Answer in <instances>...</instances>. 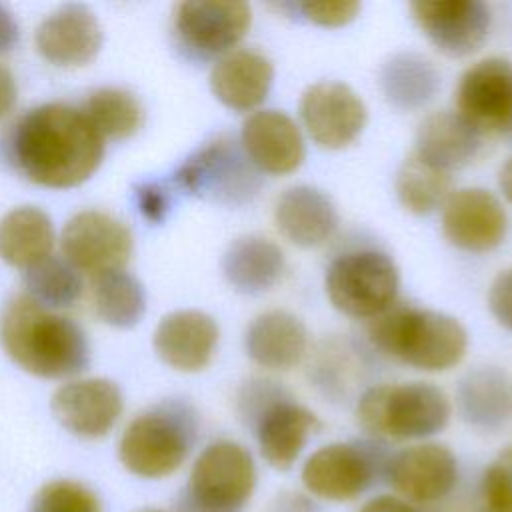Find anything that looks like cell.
I'll return each instance as SVG.
<instances>
[{
  "label": "cell",
  "mask_w": 512,
  "mask_h": 512,
  "mask_svg": "<svg viewBox=\"0 0 512 512\" xmlns=\"http://www.w3.org/2000/svg\"><path fill=\"white\" fill-rule=\"evenodd\" d=\"M4 156L26 180L46 188L86 182L104 158V138L84 110L50 102L22 114L4 138Z\"/></svg>",
  "instance_id": "6da1fadb"
},
{
  "label": "cell",
  "mask_w": 512,
  "mask_h": 512,
  "mask_svg": "<svg viewBox=\"0 0 512 512\" xmlns=\"http://www.w3.org/2000/svg\"><path fill=\"white\" fill-rule=\"evenodd\" d=\"M0 336L12 362L40 378H68L90 364L84 330L72 318L40 306L26 294L6 304Z\"/></svg>",
  "instance_id": "7a4b0ae2"
},
{
  "label": "cell",
  "mask_w": 512,
  "mask_h": 512,
  "mask_svg": "<svg viewBox=\"0 0 512 512\" xmlns=\"http://www.w3.org/2000/svg\"><path fill=\"white\" fill-rule=\"evenodd\" d=\"M368 338L382 354L424 372L454 368L466 354V328L444 312L394 302L370 318Z\"/></svg>",
  "instance_id": "3957f363"
},
{
  "label": "cell",
  "mask_w": 512,
  "mask_h": 512,
  "mask_svg": "<svg viewBox=\"0 0 512 512\" xmlns=\"http://www.w3.org/2000/svg\"><path fill=\"white\" fill-rule=\"evenodd\" d=\"M236 404L240 420L258 440L260 454L276 470L292 468L308 438L320 430L318 416L274 380L244 382Z\"/></svg>",
  "instance_id": "277c9868"
},
{
  "label": "cell",
  "mask_w": 512,
  "mask_h": 512,
  "mask_svg": "<svg viewBox=\"0 0 512 512\" xmlns=\"http://www.w3.org/2000/svg\"><path fill=\"white\" fill-rule=\"evenodd\" d=\"M450 400L430 382L376 384L364 390L356 418L374 440H422L442 432L450 420Z\"/></svg>",
  "instance_id": "5b68a950"
},
{
  "label": "cell",
  "mask_w": 512,
  "mask_h": 512,
  "mask_svg": "<svg viewBox=\"0 0 512 512\" xmlns=\"http://www.w3.org/2000/svg\"><path fill=\"white\" fill-rule=\"evenodd\" d=\"M196 434V410L184 400H164L126 426L118 456L124 468L140 478H164L184 464Z\"/></svg>",
  "instance_id": "8992f818"
},
{
  "label": "cell",
  "mask_w": 512,
  "mask_h": 512,
  "mask_svg": "<svg viewBox=\"0 0 512 512\" xmlns=\"http://www.w3.org/2000/svg\"><path fill=\"white\" fill-rule=\"evenodd\" d=\"M174 184L196 198L236 208L254 200L262 178L240 140L218 134L178 166Z\"/></svg>",
  "instance_id": "52a82bcc"
},
{
  "label": "cell",
  "mask_w": 512,
  "mask_h": 512,
  "mask_svg": "<svg viewBox=\"0 0 512 512\" xmlns=\"http://www.w3.org/2000/svg\"><path fill=\"white\" fill-rule=\"evenodd\" d=\"M256 488V464L238 442L216 440L196 458L178 496V512H244Z\"/></svg>",
  "instance_id": "ba28073f"
},
{
  "label": "cell",
  "mask_w": 512,
  "mask_h": 512,
  "mask_svg": "<svg viewBox=\"0 0 512 512\" xmlns=\"http://www.w3.org/2000/svg\"><path fill=\"white\" fill-rule=\"evenodd\" d=\"M330 304L350 318H374L396 302L400 272L392 256L376 248L342 252L326 268Z\"/></svg>",
  "instance_id": "9c48e42d"
},
{
  "label": "cell",
  "mask_w": 512,
  "mask_h": 512,
  "mask_svg": "<svg viewBox=\"0 0 512 512\" xmlns=\"http://www.w3.org/2000/svg\"><path fill=\"white\" fill-rule=\"evenodd\" d=\"M390 456L380 440L332 442L308 456L302 482L318 498L344 502L364 494L380 476H386Z\"/></svg>",
  "instance_id": "30bf717a"
},
{
  "label": "cell",
  "mask_w": 512,
  "mask_h": 512,
  "mask_svg": "<svg viewBox=\"0 0 512 512\" xmlns=\"http://www.w3.org/2000/svg\"><path fill=\"white\" fill-rule=\"evenodd\" d=\"M252 24V8L240 0H186L174 6L172 36L186 60L208 62L232 52Z\"/></svg>",
  "instance_id": "8fae6325"
},
{
  "label": "cell",
  "mask_w": 512,
  "mask_h": 512,
  "mask_svg": "<svg viewBox=\"0 0 512 512\" xmlns=\"http://www.w3.org/2000/svg\"><path fill=\"white\" fill-rule=\"evenodd\" d=\"M456 114L480 136L508 134L512 128V62L490 56L468 66L454 90Z\"/></svg>",
  "instance_id": "7c38bea8"
},
{
  "label": "cell",
  "mask_w": 512,
  "mask_h": 512,
  "mask_svg": "<svg viewBox=\"0 0 512 512\" xmlns=\"http://www.w3.org/2000/svg\"><path fill=\"white\" fill-rule=\"evenodd\" d=\"M132 232L116 216L102 210L74 214L62 230V252L78 270L100 276L122 266L132 256Z\"/></svg>",
  "instance_id": "4fadbf2b"
},
{
  "label": "cell",
  "mask_w": 512,
  "mask_h": 512,
  "mask_svg": "<svg viewBox=\"0 0 512 512\" xmlns=\"http://www.w3.org/2000/svg\"><path fill=\"white\" fill-rule=\"evenodd\" d=\"M298 110L308 136L326 150H340L352 144L368 120L364 100L338 80L310 84L300 96Z\"/></svg>",
  "instance_id": "5bb4252c"
},
{
  "label": "cell",
  "mask_w": 512,
  "mask_h": 512,
  "mask_svg": "<svg viewBox=\"0 0 512 512\" xmlns=\"http://www.w3.org/2000/svg\"><path fill=\"white\" fill-rule=\"evenodd\" d=\"M410 12L424 36L450 58H464L484 44L492 14L482 0H418Z\"/></svg>",
  "instance_id": "9a60e30c"
},
{
  "label": "cell",
  "mask_w": 512,
  "mask_h": 512,
  "mask_svg": "<svg viewBox=\"0 0 512 512\" xmlns=\"http://www.w3.org/2000/svg\"><path fill=\"white\" fill-rule=\"evenodd\" d=\"M508 216L502 202L486 188L452 190L442 204L446 240L466 252H488L502 244Z\"/></svg>",
  "instance_id": "2e32d148"
},
{
  "label": "cell",
  "mask_w": 512,
  "mask_h": 512,
  "mask_svg": "<svg viewBox=\"0 0 512 512\" xmlns=\"http://www.w3.org/2000/svg\"><path fill=\"white\" fill-rule=\"evenodd\" d=\"M386 478L402 500L430 504L454 490L458 482V462L444 444H414L390 456Z\"/></svg>",
  "instance_id": "e0dca14e"
},
{
  "label": "cell",
  "mask_w": 512,
  "mask_h": 512,
  "mask_svg": "<svg viewBox=\"0 0 512 512\" xmlns=\"http://www.w3.org/2000/svg\"><path fill=\"white\" fill-rule=\"evenodd\" d=\"M122 392L108 378L72 380L60 386L50 400L54 418L80 438L106 436L122 414Z\"/></svg>",
  "instance_id": "ac0fdd59"
},
{
  "label": "cell",
  "mask_w": 512,
  "mask_h": 512,
  "mask_svg": "<svg viewBox=\"0 0 512 512\" xmlns=\"http://www.w3.org/2000/svg\"><path fill=\"white\" fill-rule=\"evenodd\" d=\"M240 144L260 174H290L304 162L300 126L282 110H256L242 122Z\"/></svg>",
  "instance_id": "d6986e66"
},
{
  "label": "cell",
  "mask_w": 512,
  "mask_h": 512,
  "mask_svg": "<svg viewBox=\"0 0 512 512\" xmlns=\"http://www.w3.org/2000/svg\"><path fill=\"white\" fill-rule=\"evenodd\" d=\"M36 50L54 66H84L102 48L104 32L96 14L84 4H64L36 28Z\"/></svg>",
  "instance_id": "ffe728a7"
},
{
  "label": "cell",
  "mask_w": 512,
  "mask_h": 512,
  "mask_svg": "<svg viewBox=\"0 0 512 512\" xmlns=\"http://www.w3.org/2000/svg\"><path fill=\"white\" fill-rule=\"evenodd\" d=\"M218 324L202 310H176L166 314L154 330L158 358L174 370L198 372L206 368L218 346Z\"/></svg>",
  "instance_id": "44dd1931"
},
{
  "label": "cell",
  "mask_w": 512,
  "mask_h": 512,
  "mask_svg": "<svg viewBox=\"0 0 512 512\" xmlns=\"http://www.w3.org/2000/svg\"><path fill=\"white\" fill-rule=\"evenodd\" d=\"M274 224L288 242L316 248L334 236L340 216L326 192L310 184H296L276 198Z\"/></svg>",
  "instance_id": "7402d4cb"
},
{
  "label": "cell",
  "mask_w": 512,
  "mask_h": 512,
  "mask_svg": "<svg viewBox=\"0 0 512 512\" xmlns=\"http://www.w3.org/2000/svg\"><path fill=\"white\" fill-rule=\"evenodd\" d=\"M208 82L220 104L234 112H250L266 100L274 82V64L258 50L234 48L214 62Z\"/></svg>",
  "instance_id": "603a6c76"
},
{
  "label": "cell",
  "mask_w": 512,
  "mask_h": 512,
  "mask_svg": "<svg viewBox=\"0 0 512 512\" xmlns=\"http://www.w3.org/2000/svg\"><path fill=\"white\" fill-rule=\"evenodd\" d=\"M308 348L304 322L288 310H266L258 314L244 332L248 358L266 370H290L298 366Z\"/></svg>",
  "instance_id": "cb8c5ba5"
},
{
  "label": "cell",
  "mask_w": 512,
  "mask_h": 512,
  "mask_svg": "<svg viewBox=\"0 0 512 512\" xmlns=\"http://www.w3.org/2000/svg\"><path fill=\"white\" fill-rule=\"evenodd\" d=\"M456 408L460 418L480 430H500L512 414V382L496 366H480L466 372L456 386Z\"/></svg>",
  "instance_id": "d4e9b609"
},
{
  "label": "cell",
  "mask_w": 512,
  "mask_h": 512,
  "mask_svg": "<svg viewBox=\"0 0 512 512\" xmlns=\"http://www.w3.org/2000/svg\"><path fill=\"white\" fill-rule=\"evenodd\" d=\"M286 266L282 248L260 234H244L228 244L220 268L224 280L240 294H262L282 276Z\"/></svg>",
  "instance_id": "484cf974"
},
{
  "label": "cell",
  "mask_w": 512,
  "mask_h": 512,
  "mask_svg": "<svg viewBox=\"0 0 512 512\" xmlns=\"http://www.w3.org/2000/svg\"><path fill=\"white\" fill-rule=\"evenodd\" d=\"M480 140L482 136L454 110H438L420 122L414 152L450 172L468 164L478 154Z\"/></svg>",
  "instance_id": "4316f807"
},
{
  "label": "cell",
  "mask_w": 512,
  "mask_h": 512,
  "mask_svg": "<svg viewBox=\"0 0 512 512\" xmlns=\"http://www.w3.org/2000/svg\"><path fill=\"white\" fill-rule=\"evenodd\" d=\"M378 86L392 108L418 110L438 94L440 74L426 56L398 50L380 64Z\"/></svg>",
  "instance_id": "83f0119b"
},
{
  "label": "cell",
  "mask_w": 512,
  "mask_h": 512,
  "mask_svg": "<svg viewBox=\"0 0 512 512\" xmlns=\"http://www.w3.org/2000/svg\"><path fill=\"white\" fill-rule=\"evenodd\" d=\"M54 226L36 206H20L0 220V258L16 268H30L50 256Z\"/></svg>",
  "instance_id": "f1b7e54d"
},
{
  "label": "cell",
  "mask_w": 512,
  "mask_h": 512,
  "mask_svg": "<svg viewBox=\"0 0 512 512\" xmlns=\"http://www.w3.org/2000/svg\"><path fill=\"white\" fill-rule=\"evenodd\" d=\"M398 202L412 214H430L450 196V172L426 162L414 150L396 172Z\"/></svg>",
  "instance_id": "f546056e"
},
{
  "label": "cell",
  "mask_w": 512,
  "mask_h": 512,
  "mask_svg": "<svg viewBox=\"0 0 512 512\" xmlns=\"http://www.w3.org/2000/svg\"><path fill=\"white\" fill-rule=\"evenodd\" d=\"M92 294L96 314L102 322L114 328H132L146 312L144 286L124 270H112L96 276Z\"/></svg>",
  "instance_id": "4dcf8cb0"
},
{
  "label": "cell",
  "mask_w": 512,
  "mask_h": 512,
  "mask_svg": "<svg viewBox=\"0 0 512 512\" xmlns=\"http://www.w3.org/2000/svg\"><path fill=\"white\" fill-rule=\"evenodd\" d=\"M84 114L102 138L124 140L142 124V106L138 98L116 86L92 90L84 104Z\"/></svg>",
  "instance_id": "1f68e13d"
},
{
  "label": "cell",
  "mask_w": 512,
  "mask_h": 512,
  "mask_svg": "<svg viewBox=\"0 0 512 512\" xmlns=\"http://www.w3.org/2000/svg\"><path fill=\"white\" fill-rule=\"evenodd\" d=\"M26 296L48 310L70 308L82 294L78 270L64 258L48 256L24 272Z\"/></svg>",
  "instance_id": "d6a6232c"
},
{
  "label": "cell",
  "mask_w": 512,
  "mask_h": 512,
  "mask_svg": "<svg viewBox=\"0 0 512 512\" xmlns=\"http://www.w3.org/2000/svg\"><path fill=\"white\" fill-rule=\"evenodd\" d=\"M30 512H102L100 498L74 480L46 482L32 498Z\"/></svg>",
  "instance_id": "836d02e7"
},
{
  "label": "cell",
  "mask_w": 512,
  "mask_h": 512,
  "mask_svg": "<svg viewBox=\"0 0 512 512\" xmlns=\"http://www.w3.org/2000/svg\"><path fill=\"white\" fill-rule=\"evenodd\" d=\"M482 494L488 512H512V446H506L486 468Z\"/></svg>",
  "instance_id": "e575fe53"
},
{
  "label": "cell",
  "mask_w": 512,
  "mask_h": 512,
  "mask_svg": "<svg viewBox=\"0 0 512 512\" xmlns=\"http://www.w3.org/2000/svg\"><path fill=\"white\" fill-rule=\"evenodd\" d=\"M288 6L300 12L308 22H314L324 28L346 26L362 10V4L356 0H318V2L310 0V2H296Z\"/></svg>",
  "instance_id": "d590c367"
},
{
  "label": "cell",
  "mask_w": 512,
  "mask_h": 512,
  "mask_svg": "<svg viewBox=\"0 0 512 512\" xmlns=\"http://www.w3.org/2000/svg\"><path fill=\"white\" fill-rule=\"evenodd\" d=\"M134 200L138 212L152 224H162L172 208L170 192L164 184L148 180L134 186Z\"/></svg>",
  "instance_id": "8d00e7d4"
},
{
  "label": "cell",
  "mask_w": 512,
  "mask_h": 512,
  "mask_svg": "<svg viewBox=\"0 0 512 512\" xmlns=\"http://www.w3.org/2000/svg\"><path fill=\"white\" fill-rule=\"evenodd\" d=\"M488 308L500 326L512 330V266L492 280L488 290Z\"/></svg>",
  "instance_id": "74e56055"
},
{
  "label": "cell",
  "mask_w": 512,
  "mask_h": 512,
  "mask_svg": "<svg viewBox=\"0 0 512 512\" xmlns=\"http://www.w3.org/2000/svg\"><path fill=\"white\" fill-rule=\"evenodd\" d=\"M266 512H320V508L304 494L282 492L270 502Z\"/></svg>",
  "instance_id": "f35d334b"
},
{
  "label": "cell",
  "mask_w": 512,
  "mask_h": 512,
  "mask_svg": "<svg viewBox=\"0 0 512 512\" xmlns=\"http://www.w3.org/2000/svg\"><path fill=\"white\" fill-rule=\"evenodd\" d=\"M358 512H430V510H424V508H420L412 502H406L398 496L382 494V496L368 500Z\"/></svg>",
  "instance_id": "ab89813d"
},
{
  "label": "cell",
  "mask_w": 512,
  "mask_h": 512,
  "mask_svg": "<svg viewBox=\"0 0 512 512\" xmlns=\"http://www.w3.org/2000/svg\"><path fill=\"white\" fill-rule=\"evenodd\" d=\"M20 30L12 12L0 4V54L12 50L18 44Z\"/></svg>",
  "instance_id": "60d3db41"
},
{
  "label": "cell",
  "mask_w": 512,
  "mask_h": 512,
  "mask_svg": "<svg viewBox=\"0 0 512 512\" xmlns=\"http://www.w3.org/2000/svg\"><path fill=\"white\" fill-rule=\"evenodd\" d=\"M16 80L14 74L10 72V68H6L4 64H0V118H4L16 104Z\"/></svg>",
  "instance_id": "b9f144b4"
},
{
  "label": "cell",
  "mask_w": 512,
  "mask_h": 512,
  "mask_svg": "<svg viewBox=\"0 0 512 512\" xmlns=\"http://www.w3.org/2000/svg\"><path fill=\"white\" fill-rule=\"evenodd\" d=\"M498 186H500V192L504 194V198L508 202H512V158H508L502 166H500V172H498Z\"/></svg>",
  "instance_id": "7bdbcfd3"
},
{
  "label": "cell",
  "mask_w": 512,
  "mask_h": 512,
  "mask_svg": "<svg viewBox=\"0 0 512 512\" xmlns=\"http://www.w3.org/2000/svg\"><path fill=\"white\" fill-rule=\"evenodd\" d=\"M138 512H164V510H158V508H142Z\"/></svg>",
  "instance_id": "ee69618b"
},
{
  "label": "cell",
  "mask_w": 512,
  "mask_h": 512,
  "mask_svg": "<svg viewBox=\"0 0 512 512\" xmlns=\"http://www.w3.org/2000/svg\"><path fill=\"white\" fill-rule=\"evenodd\" d=\"M506 136H508V140H510V142H512V128H510V132H508V134H506Z\"/></svg>",
  "instance_id": "f6af8a7d"
}]
</instances>
